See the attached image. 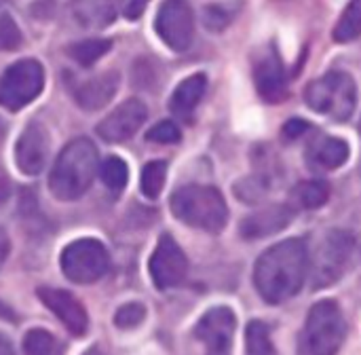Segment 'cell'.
I'll use <instances>...</instances> for the list:
<instances>
[{"instance_id":"cell-9","label":"cell","mask_w":361,"mask_h":355,"mask_svg":"<svg viewBox=\"0 0 361 355\" xmlns=\"http://www.w3.org/2000/svg\"><path fill=\"white\" fill-rule=\"evenodd\" d=\"M154 28L169 49L178 53L186 51L195 38V15L190 4L186 0H165L157 13Z\"/></svg>"},{"instance_id":"cell-30","label":"cell","mask_w":361,"mask_h":355,"mask_svg":"<svg viewBox=\"0 0 361 355\" xmlns=\"http://www.w3.org/2000/svg\"><path fill=\"white\" fill-rule=\"evenodd\" d=\"M180 138H182V133L173 121H161L148 131V140L157 142V144H176V142H180Z\"/></svg>"},{"instance_id":"cell-25","label":"cell","mask_w":361,"mask_h":355,"mask_svg":"<svg viewBox=\"0 0 361 355\" xmlns=\"http://www.w3.org/2000/svg\"><path fill=\"white\" fill-rule=\"evenodd\" d=\"M99 176H102V182L112 191V193H121L125 186H127V180H129V169H127V163L118 157H108L102 165H99Z\"/></svg>"},{"instance_id":"cell-27","label":"cell","mask_w":361,"mask_h":355,"mask_svg":"<svg viewBox=\"0 0 361 355\" xmlns=\"http://www.w3.org/2000/svg\"><path fill=\"white\" fill-rule=\"evenodd\" d=\"M167 178V163L165 161H152L142 172V193L148 199H157L163 193Z\"/></svg>"},{"instance_id":"cell-16","label":"cell","mask_w":361,"mask_h":355,"mask_svg":"<svg viewBox=\"0 0 361 355\" xmlns=\"http://www.w3.org/2000/svg\"><path fill=\"white\" fill-rule=\"evenodd\" d=\"M292 207L288 205H269L264 210H258L254 214H250L247 218L241 220V235L250 241H256V239H262V237H271V235H277L279 231H283L290 222H292Z\"/></svg>"},{"instance_id":"cell-33","label":"cell","mask_w":361,"mask_h":355,"mask_svg":"<svg viewBox=\"0 0 361 355\" xmlns=\"http://www.w3.org/2000/svg\"><path fill=\"white\" fill-rule=\"evenodd\" d=\"M8 250H11L8 235H6V231L0 227V267L4 265V260H6V256H8Z\"/></svg>"},{"instance_id":"cell-14","label":"cell","mask_w":361,"mask_h":355,"mask_svg":"<svg viewBox=\"0 0 361 355\" xmlns=\"http://www.w3.org/2000/svg\"><path fill=\"white\" fill-rule=\"evenodd\" d=\"M254 83L258 89V95L269 104H279L288 95V78L283 70V61L279 53L271 47L267 53H262L254 66Z\"/></svg>"},{"instance_id":"cell-6","label":"cell","mask_w":361,"mask_h":355,"mask_svg":"<svg viewBox=\"0 0 361 355\" xmlns=\"http://www.w3.org/2000/svg\"><path fill=\"white\" fill-rule=\"evenodd\" d=\"M353 250H355V237L349 231H343V229L330 231L322 239L311 263L313 290H322V288L336 284L347 273Z\"/></svg>"},{"instance_id":"cell-26","label":"cell","mask_w":361,"mask_h":355,"mask_svg":"<svg viewBox=\"0 0 361 355\" xmlns=\"http://www.w3.org/2000/svg\"><path fill=\"white\" fill-rule=\"evenodd\" d=\"M23 355H61V347L51 332L36 328L23 339Z\"/></svg>"},{"instance_id":"cell-34","label":"cell","mask_w":361,"mask_h":355,"mask_svg":"<svg viewBox=\"0 0 361 355\" xmlns=\"http://www.w3.org/2000/svg\"><path fill=\"white\" fill-rule=\"evenodd\" d=\"M0 355H15L11 341L4 335H0Z\"/></svg>"},{"instance_id":"cell-15","label":"cell","mask_w":361,"mask_h":355,"mask_svg":"<svg viewBox=\"0 0 361 355\" xmlns=\"http://www.w3.org/2000/svg\"><path fill=\"white\" fill-rule=\"evenodd\" d=\"M38 299L44 303V307L49 311H53L59 322L74 335V337H82L89 328V315L82 307V303L72 296L66 290L59 288H40L38 290Z\"/></svg>"},{"instance_id":"cell-17","label":"cell","mask_w":361,"mask_h":355,"mask_svg":"<svg viewBox=\"0 0 361 355\" xmlns=\"http://www.w3.org/2000/svg\"><path fill=\"white\" fill-rule=\"evenodd\" d=\"M349 159V144L341 138L324 136L311 142L307 150V163L319 172H332L345 165Z\"/></svg>"},{"instance_id":"cell-5","label":"cell","mask_w":361,"mask_h":355,"mask_svg":"<svg viewBox=\"0 0 361 355\" xmlns=\"http://www.w3.org/2000/svg\"><path fill=\"white\" fill-rule=\"evenodd\" d=\"M347 337V322L336 301H319L311 307L305 332L302 355H336Z\"/></svg>"},{"instance_id":"cell-28","label":"cell","mask_w":361,"mask_h":355,"mask_svg":"<svg viewBox=\"0 0 361 355\" xmlns=\"http://www.w3.org/2000/svg\"><path fill=\"white\" fill-rule=\"evenodd\" d=\"M146 320V307L142 303H127L114 313V326L121 330L137 328Z\"/></svg>"},{"instance_id":"cell-20","label":"cell","mask_w":361,"mask_h":355,"mask_svg":"<svg viewBox=\"0 0 361 355\" xmlns=\"http://www.w3.org/2000/svg\"><path fill=\"white\" fill-rule=\"evenodd\" d=\"M205 87H207V78L205 74H192L188 78H184L176 91L171 93V100H169V108L176 116L188 121L195 112V108L199 106L203 93H205Z\"/></svg>"},{"instance_id":"cell-18","label":"cell","mask_w":361,"mask_h":355,"mask_svg":"<svg viewBox=\"0 0 361 355\" xmlns=\"http://www.w3.org/2000/svg\"><path fill=\"white\" fill-rule=\"evenodd\" d=\"M118 83H121V76L114 70L89 78L87 83H82L76 89L78 106L85 108V110H99V108H104L114 97V93L118 91Z\"/></svg>"},{"instance_id":"cell-32","label":"cell","mask_w":361,"mask_h":355,"mask_svg":"<svg viewBox=\"0 0 361 355\" xmlns=\"http://www.w3.org/2000/svg\"><path fill=\"white\" fill-rule=\"evenodd\" d=\"M148 2H150V0H131V2L127 4V8H125L127 19H137V17L144 13V8H146Z\"/></svg>"},{"instance_id":"cell-12","label":"cell","mask_w":361,"mask_h":355,"mask_svg":"<svg viewBox=\"0 0 361 355\" xmlns=\"http://www.w3.org/2000/svg\"><path fill=\"white\" fill-rule=\"evenodd\" d=\"M146 106L140 100H125L97 125V136L108 144H123L137 133L146 121Z\"/></svg>"},{"instance_id":"cell-21","label":"cell","mask_w":361,"mask_h":355,"mask_svg":"<svg viewBox=\"0 0 361 355\" xmlns=\"http://www.w3.org/2000/svg\"><path fill=\"white\" fill-rule=\"evenodd\" d=\"M292 197L302 210H319L330 199V184L324 180H307L294 188Z\"/></svg>"},{"instance_id":"cell-11","label":"cell","mask_w":361,"mask_h":355,"mask_svg":"<svg viewBox=\"0 0 361 355\" xmlns=\"http://www.w3.org/2000/svg\"><path fill=\"white\" fill-rule=\"evenodd\" d=\"M237 318L228 307L209 309L197 324L195 337L205 345V355H231Z\"/></svg>"},{"instance_id":"cell-23","label":"cell","mask_w":361,"mask_h":355,"mask_svg":"<svg viewBox=\"0 0 361 355\" xmlns=\"http://www.w3.org/2000/svg\"><path fill=\"white\" fill-rule=\"evenodd\" d=\"M112 42L106 38H85L68 47V53L74 61L80 66H93L97 59H102L110 51Z\"/></svg>"},{"instance_id":"cell-2","label":"cell","mask_w":361,"mask_h":355,"mask_svg":"<svg viewBox=\"0 0 361 355\" xmlns=\"http://www.w3.org/2000/svg\"><path fill=\"white\" fill-rule=\"evenodd\" d=\"M97 169V148L91 140L78 138L59 152L49 176V188L59 201L80 199L89 191Z\"/></svg>"},{"instance_id":"cell-1","label":"cell","mask_w":361,"mask_h":355,"mask_svg":"<svg viewBox=\"0 0 361 355\" xmlns=\"http://www.w3.org/2000/svg\"><path fill=\"white\" fill-rule=\"evenodd\" d=\"M309 254L302 239H286L271 246L256 260L254 284L258 294L271 303L279 305L296 296L307 279Z\"/></svg>"},{"instance_id":"cell-19","label":"cell","mask_w":361,"mask_h":355,"mask_svg":"<svg viewBox=\"0 0 361 355\" xmlns=\"http://www.w3.org/2000/svg\"><path fill=\"white\" fill-rule=\"evenodd\" d=\"M121 4L123 0H72V17L82 28L102 30L116 19Z\"/></svg>"},{"instance_id":"cell-7","label":"cell","mask_w":361,"mask_h":355,"mask_svg":"<svg viewBox=\"0 0 361 355\" xmlns=\"http://www.w3.org/2000/svg\"><path fill=\"white\" fill-rule=\"evenodd\" d=\"M110 269V254L97 239H76L61 252V271L74 284H95Z\"/></svg>"},{"instance_id":"cell-29","label":"cell","mask_w":361,"mask_h":355,"mask_svg":"<svg viewBox=\"0 0 361 355\" xmlns=\"http://www.w3.org/2000/svg\"><path fill=\"white\" fill-rule=\"evenodd\" d=\"M21 44V32L11 15H0V53L13 51Z\"/></svg>"},{"instance_id":"cell-35","label":"cell","mask_w":361,"mask_h":355,"mask_svg":"<svg viewBox=\"0 0 361 355\" xmlns=\"http://www.w3.org/2000/svg\"><path fill=\"white\" fill-rule=\"evenodd\" d=\"M82 355H102V354H99V349H97V347H91L89 351H85Z\"/></svg>"},{"instance_id":"cell-3","label":"cell","mask_w":361,"mask_h":355,"mask_svg":"<svg viewBox=\"0 0 361 355\" xmlns=\"http://www.w3.org/2000/svg\"><path fill=\"white\" fill-rule=\"evenodd\" d=\"M171 212L184 224L207 233H220L228 220V207L222 193L203 184L178 188L171 197Z\"/></svg>"},{"instance_id":"cell-22","label":"cell","mask_w":361,"mask_h":355,"mask_svg":"<svg viewBox=\"0 0 361 355\" xmlns=\"http://www.w3.org/2000/svg\"><path fill=\"white\" fill-rule=\"evenodd\" d=\"M336 42H353L361 36V0H351L343 11L336 28H334Z\"/></svg>"},{"instance_id":"cell-24","label":"cell","mask_w":361,"mask_h":355,"mask_svg":"<svg viewBox=\"0 0 361 355\" xmlns=\"http://www.w3.org/2000/svg\"><path fill=\"white\" fill-rule=\"evenodd\" d=\"M245 345H247V355H275L271 330L260 320L250 322L247 332H245Z\"/></svg>"},{"instance_id":"cell-10","label":"cell","mask_w":361,"mask_h":355,"mask_svg":"<svg viewBox=\"0 0 361 355\" xmlns=\"http://www.w3.org/2000/svg\"><path fill=\"white\" fill-rule=\"evenodd\" d=\"M150 277L159 290H169L180 286L188 273V260L182 248L171 235H163L148 263Z\"/></svg>"},{"instance_id":"cell-13","label":"cell","mask_w":361,"mask_h":355,"mask_svg":"<svg viewBox=\"0 0 361 355\" xmlns=\"http://www.w3.org/2000/svg\"><path fill=\"white\" fill-rule=\"evenodd\" d=\"M49 150L51 142L47 129L40 123H30L15 144V163L25 176H38L49 161Z\"/></svg>"},{"instance_id":"cell-8","label":"cell","mask_w":361,"mask_h":355,"mask_svg":"<svg viewBox=\"0 0 361 355\" xmlns=\"http://www.w3.org/2000/svg\"><path fill=\"white\" fill-rule=\"evenodd\" d=\"M44 87V70L36 59H21L6 68L0 78V106L21 110L40 95Z\"/></svg>"},{"instance_id":"cell-4","label":"cell","mask_w":361,"mask_h":355,"mask_svg":"<svg viewBox=\"0 0 361 355\" xmlns=\"http://www.w3.org/2000/svg\"><path fill=\"white\" fill-rule=\"evenodd\" d=\"M305 100L311 110L343 123L355 110L357 85L347 72H328L307 85Z\"/></svg>"},{"instance_id":"cell-36","label":"cell","mask_w":361,"mask_h":355,"mask_svg":"<svg viewBox=\"0 0 361 355\" xmlns=\"http://www.w3.org/2000/svg\"><path fill=\"white\" fill-rule=\"evenodd\" d=\"M2 133H4V127H2V123H0V140H2Z\"/></svg>"},{"instance_id":"cell-31","label":"cell","mask_w":361,"mask_h":355,"mask_svg":"<svg viewBox=\"0 0 361 355\" xmlns=\"http://www.w3.org/2000/svg\"><path fill=\"white\" fill-rule=\"evenodd\" d=\"M307 129H309V125H307L305 119H290V121L283 125V138H286V140L300 138Z\"/></svg>"}]
</instances>
